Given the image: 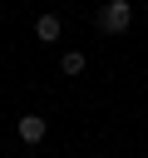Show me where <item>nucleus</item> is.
<instances>
[{
    "mask_svg": "<svg viewBox=\"0 0 148 158\" xmlns=\"http://www.w3.org/2000/svg\"><path fill=\"white\" fill-rule=\"evenodd\" d=\"M128 25H133V5H128V0H109V5L99 10V30H104V35H123Z\"/></svg>",
    "mask_w": 148,
    "mask_h": 158,
    "instance_id": "nucleus-1",
    "label": "nucleus"
},
{
    "mask_svg": "<svg viewBox=\"0 0 148 158\" xmlns=\"http://www.w3.org/2000/svg\"><path fill=\"white\" fill-rule=\"evenodd\" d=\"M20 138H25V143H39V138H44V118H39V114H25V118H20Z\"/></svg>",
    "mask_w": 148,
    "mask_h": 158,
    "instance_id": "nucleus-2",
    "label": "nucleus"
},
{
    "mask_svg": "<svg viewBox=\"0 0 148 158\" xmlns=\"http://www.w3.org/2000/svg\"><path fill=\"white\" fill-rule=\"evenodd\" d=\"M35 35H39L44 44H54V40H59V15H39V20H35Z\"/></svg>",
    "mask_w": 148,
    "mask_h": 158,
    "instance_id": "nucleus-3",
    "label": "nucleus"
},
{
    "mask_svg": "<svg viewBox=\"0 0 148 158\" xmlns=\"http://www.w3.org/2000/svg\"><path fill=\"white\" fill-rule=\"evenodd\" d=\"M59 69H64V74H79V69H84V54H79V49H64V54H59Z\"/></svg>",
    "mask_w": 148,
    "mask_h": 158,
    "instance_id": "nucleus-4",
    "label": "nucleus"
}]
</instances>
